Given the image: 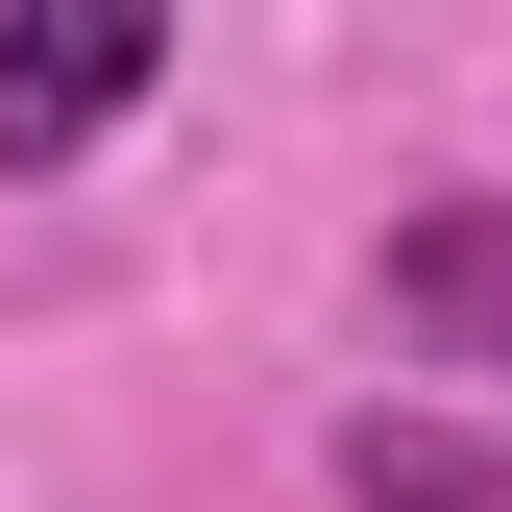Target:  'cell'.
Listing matches in <instances>:
<instances>
[{
	"mask_svg": "<svg viewBox=\"0 0 512 512\" xmlns=\"http://www.w3.org/2000/svg\"><path fill=\"white\" fill-rule=\"evenodd\" d=\"M171 74V0H0V171H74L122 147Z\"/></svg>",
	"mask_w": 512,
	"mask_h": 512,
	"instance_id": "cell-1",
	"label": "cell"
},
{
	"mask_svg": "<svg viewBox=\"0 0 512 512\" xmlns=\"http://www.w3.org/2000/svg\"><path fill=\"white\" fill-rule=\"evenodd\" d=\"M391 342H415V366H464V391H512V196L391 220Z\"/></svg>",
	"mask_w": 512,
	"mask_h": 512,
	"instance_id": "cell-2",
	"label": "cell"
},
{
	"mask_svg": "<svg viewBox=\"0 0 512 512\" xmlns=\"http://www.w3.org/2000/svg\"><path fill=\"white\" fill-rule=\"evenodd\" d=\"M342 488L366 512H512V464H488L464 415H342Z\"/></svg>",
	"mask_w": 512,
	"mask_h": 512,
	"instance_id": "cell-3",
	"label": "cell"
}]
</instances>
